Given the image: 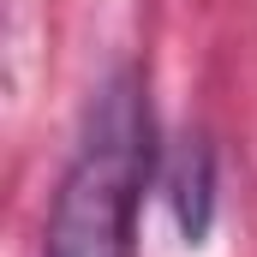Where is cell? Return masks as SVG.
<instances>
[{
	"instance_id": "1",
	"label": "cell",
	"mask_w": 257,
	"mask_h": 257,
	"mask_svg": "<svg viewBox=\"0 0 257 257\" xmlns=\"http://www.w3.org/2000/svg\"><path fill=\"white\" fill-rule=\"evenodd\" d=\"M144 180H150V114L138 102V78H114L90 114L78 162L60 180L48 215V257H126V221Z\"/></svg>"
},
{
	"instance_id": "2",
	"label": "cell",
	"mask_w": 257,
	"mask_h": 257,
	"mask_svg": "<svg viewBox=\"0 0 257 257\" xmlns=\"http://www.w3.org/2000/svg\"><path fill=\"white\" fill-rule=\"evenodd\" d=\"M168 197H174V221H180L186 245H203L209 215H215V156H209V144L186 138V144L174 150V168H168Z\"/></svg>"
}]
</instances>
